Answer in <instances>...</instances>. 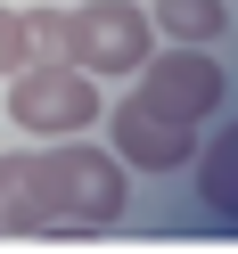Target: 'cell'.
I'll list each match as a JSON object with an SVG mask.
<instances>
[{
  "mask_svg": "<svg viewBox=\"0 0 238 254\" xmlns=\"http://www.w3.org/2000/svg\"><path fill=\"white\" fill-rule=\"evenodd\" d=\"M132 189H123V164L107 148H82L74 139H50L33 156H0V238L41 230V238H82V230H115Z\"/></svg>",
  "mask_w": 238,
  "mask_h": 254,
  "instance_id": "1",
  "label": "cell"
},
{
  "mask_svg": "<svg viewBox=\"0 0 238 254\" xmlns=\"http://www.w3.org/2000/svg\"><path fill=\"white\" fill-rule=\"evenodd\" d=\"M140 107H156V115H172V123H189V131H205V123L230 107V74H222V58L214 50H164V58H140V90H132Z\"/></svg>",
  "mask_w": 238,
  "mask_h": 254,
  "instance_id": "2",
  "label": "cell"
},
{
  "mask_svg": "<svg viewBox=\"0 0 238 254\" xmlns=\"http://www.w3.org/2000/svg\"><path fill=\"white\" fill-rule=\"evenodd\" d=\"M8 115H17V131H33V139H74V131L99 123V82H90L82 66H17Z\"/></svg>",
  "mask_w": 238,
  "mask_h": 254,
  "instance_id": "3",
  "label": "cell"
},
{
  "mask_svg": "<svg viewBox=\"0 0 238 254\" xmlns=\"http://www.w3.org/2000/svg\"><path fill=\"white\" fill-rule=\"evenodd\" d=\"M140 58H148V8H132V0H82L74 66L82 74H140Z\"/></svg>",
  "mask_w": 238,
  "mask_h": 254,
  "instance_id": "4",
  "label": "cell"
},
{
  "mask_svg": "<svg viewBox=\"0 0 238 254\" xmlns=\"http://www.w3.org/2000/svg\"><path fill=\"white\" fill-rule=\"evenodd\" d=\"M189 156H197V131L172 115H156V107L123 99L115 107V164H140V172H181Z\"/></svg>",
  "mask_w": 238,
  "mask_h": 254,
  "instance_id": "5",
  "label": "cell"
},
{
  "mask_svg": "<svg viewBox=\"0 0 238 254\" xmlns=\"http://www.w3.org/2000/svg\"><path fill=\"white\" fill-rule=\"evenodd\" d=\"M156 25H164L172 41H189V50H222L230 0H156Z\"/></svg>",
  "mask_w": 238,
  "mask_h": 254,
  "instance_id": "6",
  "label": "cell"
},
{
  "mask_svg": "<svg viewBox=\"0 0 238 254\" xmlns=\"http://www.w3.org/2000/svg\"><path fill=\"white\" fill-rule=\"evenodd\" d=\"M17 41H25V66H74V17L66 8H25Z\"/></svg>",
  "mask_w": 238,
  "mask_h": 254,
  "instance_id": "7",
  "label": "cell"
},
{
  "mask_svg": "<svg viewBox=\"0 0 238 254\" xmlns=\"http://www.w3.org/2000/svg\"><path fill=\"white\" fill-rule=\"evenodd\" d=\"M25 66V41H17V8H0V74Z\"/></svg>",
  "mask_w": 238,
  "mask_h": 254,
  "instance_id": "8",
  "label": "cell"
}]
</instances>
